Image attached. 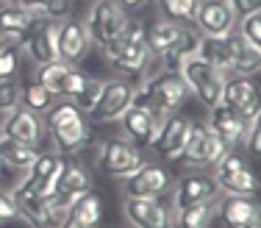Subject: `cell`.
I'll return each mask as SVG.
<instances>
[{
    "instance_id": "cell-21",
    "label": "cell",
    "mask_w": 261,
    "mask_h": 228,
    "mask_svg": "<svg viewBox=\"0 0 261 228\" xmlns=\"http://www.w3.org/2000/svg\"><path fill=\"white\" fill-rule=\"evenodd\" d=\"M208 112H211V117H208L206 125H208L211 131H214L228 147H236V145L245 142L247 128H250L253 120H245V117H242L239 112H233V109L222 106V103H217V106L208 109Z\"/></svg>"
},
{
    "instance_id": "cell-30",
    "label": "cell",
    "mask_w": 261,
    "mask_h": 228,
    "mask_svg": "<svg viewBox=\"0 0 261 228\" xmlns=\"http://www.w3.org/2000/svg\"><path fill=\"white\" fill-rule=\"evenodd\" d=\"M53 100H56V97H53L39 81H31V84H25V86H20V106L28 109V112L45 114L47 109L53 106Z\"/></svg>"
},
{
    "instance_id": "cell-33",
    "label": "cell",
    "mask_w": 261,
    "mask_h": 228,
    "mask_svg": "<svg viewBox=\"0 0 261 228\" xmlns=\"http://www.w3.org/2000/svg\"><path fill=\"white\" fill-rule=\"evenodd\" d=\"M236 28H239L236 34H239L245 42H250L253 47H261V9L239 17V20H236Z\"/></svg>"
},
{
    "instance_id": "cell-11",
    "label": "cell",
    "mask_w": 261,
    "mask_h": 228,
    "mask_svg": "<svg viewBox=\"0 0 261 228\" xmlns=\"http://www.w3.org/2000/svg\"><path fill=\"white\" fill-rule=\"evenodd\" d=\"M172 187V175L161 164L142 162L134 172H128L122 181V195L125 198H161Z\"/></svg>"
},
{
    "instance_id": "cell-5",
    "label": "cell",
    "mask_w": 261,
    "mask_h": 228,
    "mask_svg": "<svg viewBox=\"0 0 261 228\" xmlns=\"http://www.w3.org/2000/svg\"><path fill=\"white\" fill-rule=\"evenodd\" d=\"M103 53H106V59H109L120 72H125V75H139V72L153 61L150 50H147V42H145V26L136 22V20H128L122 36L111 47H106Z\"/></svg>"
},
{
    "instance_id": "cell-42",
    "label": "cell",
    "mask_w": 261,
    "mask_h": 228,
    "mask_svg": "<svg viewBox=\"0 0 261 228\" xmlns=\"http://www.w3.org/2000/svg\"><path fill=\"white\" fill-rule=\"evenodd\" d=\"M14 3L22 6V9H28V11H34V14H39V17H45L47 0H14Z\"/></svg>"
},
{
    "instance_id": "cell-31",
    "label": "cell",
    "mask_w": 261,
    "mask_h": 228,
    "mask_svg": "<svg viewBox=\"0 0 261 228\" xmlns=\"http://www.w3.org/2000/svg\"><path fill=\"white\" fill-rule=\"evenodd\" d=\"M72 64H64V61H50V64H42L36 67V81L45 86L47 92L56 97L64 92V78H67V70Z\"/></svg>"
},
{
    "instance_id": "cell-47",
    "label": "cell",
    "mask_w": 261,
    "mask_h": 228,
    "mask_svg": "<svg viewBox=\"0 0 261 228\" xmlns=\"http://www.w3.org/2000/svg\"><path fill=\"white\" fill-rule=\"evenodd\" d=\"M0 170H3V164H0Z\"/></svg>"
},
{
    "instance_id": "cell-13",
    "label": "cell",
    "mask_w": 261,
    "mask_h": 228,
    "mask_svg": "<svg viewBox=\"0 0 261 228\" xmlns=\"http://www.w3.org/2000/svg\"><path fill=\"white\" fill-rule=\"evenodd\" d=\"M189 125L192 120L181 112H172L167 114L164 120H161L159 125V134L156 139H153V150L159 153L161 159H167V162H178V159L184 156V145H186V137H189Z\"/></svg>"
},
{
    "instance_id": "cell-34",
    "label": "cell",
    "mask_w": 261,
    "mask_h": 228,
    "mask_svg": "<svg viewBox=\"0 0 261 228\" xmlns=\"http://www.w3.org/2000/svg\"><path fill=\"white\" fill-rule=\"evenodd\" d=\"M20 72V47H0V81H14Z\"/></svg>"
},
{
    "instance_id": "cell-3",
    "label": "cell",
    "mask_w": 261,
    "mask_h": 228,
    "mask_svg": "<svg viewBox=\"0 0 261 228\" xmlns=\"http://www.w3.org/2000/svg\"><path fill=\"white\" fill-rule=\"evenodd\" d=\"M186 95H189V89H186L184 78L178 75V70L164 67L156 75L145 78V86L136 89L134 103H145V106H150L159 117H167V114L178 112V109L184 106Z\"/></svg>"
},
{
    "instance_id": "cell-37",
    "label": "cell",
    "mask_w": 261,
    "mask_h": 228,
    "mask_svg": "<svg viewBox=\"0 0 261 228\" xmlns=\"http://www.w3.org/2000/svg\"><path fill=\"white\" fill-rule=\"evenodd\" d=\"M20 106V86L14 81H0V112H11Z\"/></svg>"
},
{
    "instance_id": "cell-46",
    "label": "cell",
    "mask_w": 261,
    "mask_h": 228,
    "mask_svg": "<svg viewBox=\"0 0 261 228\" xmlns=\"http://www.w3.org/2000/svg\"><path fill=\"white\" fill-rule=\"evenodd\" d=\"M9 3H14V0H0V6H9Z\"/></svg>"
},
{
    "instance_id": "cell-2",
    "label": "cell",
    "mask_w": 261,
    "mask_h": 228,
    "mask_svg": "<svg viewBox=\"0 0 261 228\" xmlns=\"http://www.w3.org/2000/svg\"><path fill=\"white\" fill-rule=\"evenodd\" d=\"M175 70H178V75L184 78L186 89H189L206 109H214L217 103H220L222 86H225V78H228L222 70H217L214 64H208V61L203 56H197L195 50L184 53V56L175 61Z\"/></svg>"
},
{
    "instance_id": "cell-9",
    "label": "cell",
    "mask_w": 261,
    "mask_h": 228,
    "mask_svg": "<svg viewBox=\"0 0 261 228\" xmlns=\"http://www.w3.org/2000/svg\"><path fill=\"white\" fill-rule=\"evenodd\" d=\"M134 95H136V86L128 78H109V81H103L100 97L89 109V117L95 122H120V117L134 103Z\"/></svg>"
},
{
    "instance_id": "cell-10",
    "label": "cell",
    "mask_w": 261,
    "mask_h": 228,
    "mask_svg": "<svg viewBox=\"0 0 261 228\" xmlns=\"http://www.w3.org/2000/svg\"><path fill=\"white\" fill-rule=\"evenodd\" d=\"M145 162L139 145L128 142V139L111 137L100 142V150H97V167H100L103 175H114V178H125L128 172H134L139 164Z\"/></svg>"
},
{
    "instance_id": "cell-18",
    "label": "cell",
    "mask_w": 261,
    "mask_h": 228,
    "mask_svg": "<svg viewBox=\"0 0 261 228\" xmlns=\"http://www.w3.org/2000/svg\"><path fill=\"white\" fill-rule=\"evenodd\" d=\"M122 214L134 228H172V214L159 198H125Z\"/></svg>"
},
{
    "instance_id": "cell-35",
    "label": "cell",
    "mask_w": 261,
    "mask_h": 228,
    "mask_svg": "<svg viewBox=\"0 0 261 228\" xmlns=\"http://www.w3.org/2000/svg\"><path fill=\"white\" fill-rule=\"evenodd\" d=\"M89 78H92V75H86L84 70L70 67V70H67V78H64V92H61V95L70 97V100H75L81 92H84V86L89 84Z\"/></svg>"
},
{
    "instance_id": "cell-44",
    "label": "cell",
    "mask_w": 261,
    "mask_h": 228,
    "mask_svg": "<svg viewBox=\"0 0 261 228\" xmlns=\"http://www.w3.org/2000/svg\"><path fill=\"white\" fill-rule=\"evenodd\" d=\"M56 228H89V225H84V223H78L75 217H70V214H64V217H61V223L56 225Z\"/></svg>"
},
{
    "instance_id": "cell-7",
    "label": "cell",
    "mask_w": 261,
    "mask_h": 228,
    "mask_svg": "<svg viewBox=\"0 0 261 228\" xmlns=\"http://www.w3.org/2000/svg\"><path fill=\"white\" fill-rule=\"evenodd\" d=\"M214 181L217 189L225 195H256L258 192V178L256 172L247 167V159L242 153H236L233 147L214 164Z\"/></svg>"
},
{
    "instance_id": "cell-45",
    "label": "cell",
    "mask_w": 261,
    "mask_h": 228,
    "mask_svg": "<svg viewBox=\"0 0 261 228\" xmlns=\"http://www.w3.org/2000/svg\"><path fill=\"white\" fill-rule=\"evenodd\" d=\"M242 228H261V217H253V220H247Z\"/></svg>"
},
{
    "instance_id": "cell-25",
    "label": "cell",
    "mask_w": 261,
    "mask_h": 228,
    "mask_svg": "<svg viewBox=\"0 0 261 228\" xmlns=\"http://www.w3.org/2000/svg\"><path fill=\"white\" fill-rule=\"evenodd\" d=\"M228 42H231V72L228 75H258L261 47H253L239 34H228Z\"/></svg>"
},
{
    "instance_id": "cell-26",
    "label": "cell",
    "mask_w": 261,
    "mask_h": 228,
    "mask_svg": "<svg viewBox=\"0 0 261 228\" xmlns=\"http://www.w3.org/2000/svg\"><path fill=\"white\" fill-rule=\"evenodd\" d=\"M36 159H39L36 147L22 145V142H17V139H9V137L0 134V164H6V167H11V170H20V172H28L34 167Z\"/></svg>"
},
{
    "instance_id": "cell-12",
    "label": "cell",
    "mask_w": 261,
    "mask_h": 228,
    "mask_svg": "<svg viewBox=\"0 0 261 228\" xmlns=\"http://www.w3.org/2000/svg\"><path fill=\"white\" fill-rule=\"evenodd\" d=\"M11 198H14V203H17V212H20V217L28 220L31 225H36V228H56V225L61 223V217H59V214H53V209H50V203H47V198H42V195L36 192V187L31 184L28 175L14 187Z\"/></svg>"
},
{
    "instance_id": "cell-14",
    "label": "cell",
    "mask_w": 261,
    "mask_h": 228,
    "mask_svg": "<svg viewBox=\"0 0 261 228\" xmlns=\"http://www.w3.org/2000/svg\"><path fill=\"white\" fill-rule=\"evenodd\" d=\"M89 47H92V36H89V31H86L84 22L72 20V17L59 20V34H56V53H59V61L75 67L86 59Z\"/></svg>"
},
{
    "instance_id": "cell-8",
    "label": "cell",
    "mask_w": 261,
    "mask_h": 228,
    "mask_svg": "<svg viewBox=\"0 0 261 228\" xmlns=\"http://www.w3.org/2000/svg\"><path fill=\"white\" fill-rule=\"evenodd\" d=\"M228 150L231 147L222 142L206 122H192L181 159H186V164H192V167H214Z\"/></svg>"
},
{
    "instance_id": "cell-20",
    "label": "cell",
    "mask_w": 261,
    "mask_h": 228,
    "mask_svg": "<svg viewBox=\"0 0 261 228\" xmlns=\"http://www.w3.org/2000/svg\"><path fill=\"white\" fill-rule=\"evenodd\" d=\"M220 189H217L214 175H200V172H192V175H184L181 181L172 189V209H186V206H197V203H211L217 200Z\"/></svg>"
},
{
    "instance_id": "cell-28",
    "label": "cell",
    "mask_w": 261,
    "mask_h": 228,
    "mask_svg": "<svg viewBox=\"0 0 261 228\" xmlns=\"http://www.w3.org/2000/svg\"><path fill=\"white\" fill-rule=\"evenodd\" d=\"M36 20H42V17L34 14V11H28V9H22V6H17V3L0 6V34H9V31H22V34H28Z\"/></svg>"
},
{
    "instance_id": "cell-38",
    "label": "cell",
    "mask_w": 261,
    "mask_h": 228,
    "mask_svg": "<svg viewBox=\"0 0 261 228\" xmlns=\"http://www.w3.org/2000/svg\"><path fill=\"white\" fill-rule=\"evenodd\" d=\"M72 9V0H47L45 6V17L47 20H67Z\"/></svg>"
},
{
    "instance_id": "cell-17",
    "label": "cell",
    "mask_w": 261,
    "mask_h": 228,
    "mask_svg": "<svg viewBox=\"0 0 261 228\" xmlns=\"http://www.w3.org/2000/svg\"><path fill=\"white\" fill-rule=\"evenodd\" d=\"M161 120H164V117H159L150 106H145V103H130V109L120 117V125H122V131H125L128 142L150 147L153 139H156V134H159Z\"/></svg>"
},
{
    "instance_id": "cell-1",
    "label": "cell",
    "mask_w": 261,
    "mask_h": 228,
    "mask_svg": "<svg viewBox=\"0 0 261 228\" xmlns=\"http://www.w3.org/2000/svg\"><path fill=\"white\" fill-rule=\"evenodd\" d=\"M45 128L50 131L53 147L59 156H75L92 142V131L84 112L75 100H53V106L45 112Z\"/></svg>"
},
{
    "instance_id": "cell-27",
    "label": "cell",
    "mask_w": 261,
    "mask_h": 228,
    "mask_svg": "<svg viewBox=\"0 0 261 228\" xmlns=\"http://www.w3.org/2000/svg\"><path fill=\"white\" fill-rule=\"evenodd\" d=\"M217 217V200L197 203V206L178 209L172 217V228H211Z\"/></svg>"
},
{
    "instance_id": "cell-40",
    "label": "cell",
    "mask_w": 261,
    "mask_h": 228,
    "mask_svg": "<svg viewBox=\"0 0 261 228\" xmlns=\"http://www.w3.org/2000/svg\"><path fill=\"white\" fill-rule=\"evenodd\" d=\"M242 145H247L250 156H258V153H261V122H258V120L250 122V128H247V137H245V142H242Z\"/></svg>"
},
{
    "instance_id": "cell-4",
    "label": "cell",
    "mask_w": 261,
    "mask_h": 228,
    "mask_svg": "<svg viewBox=\"0 0 261 228\" xmlns=\"http://www.w3.org/2000/svg\"><path fill=\"white\" fill-rule=\"evenodd\" d=\"M145 42L147 50H150L153 59H161L175 70V61L184 56V53L197 50V36L189 26H181V22L172 20H159L153 26L145 28Z\"/></svg>"
},
{
    "instance_id": "cell-16",
    "label": "cell",
    "mask_w": 261,
    "mask_h": 228,
    "mask_svg": "<svg viewBox=\"0 0 261 228\" xmlns=\"http://www.w3.org/2000/svg\"><path fill=\"white\" fill-rule=\"evenodd\" d=\"M45 117L36 114V112H28V109L17 106L11 109V112H6V120L3 125H0V134L9 139H17V142L22 145H42V139H45Z\"/></svg>"
},
{
    "instance_id": "cell-22",
    "label": "cell",
    "mask_w": 261,
    "mask_h": 228,
    "mask_svg": "<svg viewBox=\"0 0 261 228\" xmlns=\"http://www.w3.org/2000/svg\"><path fill=\"white\" fill-rule=\"evenodd\" d=\"M84 192H92V172L81 162H75L72 156H64L59 178H56V192L53 195H61V198L75 203V198Z\"/></svg>"
},
{
    "instance_id": "cell-39",
    "label": "cell",
    "mask_w": 261,
    "mask_h": 228,
    "mask_svg": "<svg viewBox=\"0 0 261 228\" xmlns=\"http://www.w3.org/2000/svg\"><path fill=\"white\" fill-rule=\"evenodd\" d=\"M20 217V212H17V203L11 198V192H3L0 189V225L3 223H11V220Z\"/></svg>"
},
{
    "instance_id": "cell-29",
    "label": "cell",
    "mask_w": 261,
    "mask_h": 228,
    "mask_svg": "<svg viewBox=\"0 0 261 228\" xmlns=\"http://www.w3.org/2000/svg\"><path fill=\"white\" fill-rule=\"evenodd\" d=\"M70 217H75L78 223H84V225H89V228H97V223H100V217H103V206H100V198H97L95 192H84V195H78L75 203L70 206Z\"/></svg>"
},
{
    "instance_id": "cell-6",
    "label": "cell",
    "mask_w": 261,
    "mask_h": 228,
    "mask_svg": "<svg viewBox=\"0 0 261 228\" xmlns=\"http://www.w3.org/2000/svg\"><path fill=\"white\" fill-rule=\"evenodd\" d=\"M84 26L92 36V45H100L106 50L122 36V31L128 26V11L117 0H95Z\"/></svg>"
},
{
    "instance_id": "cell-23",
    "label": "cell",
    "mask_w": 261,
    "mask_h": 228,
    "mask_svg": "<svg viewBox=\"0 0 261 228\" xmlns=\"http://www.w3.org/2000/svg\"><path fill=\"white\" fill-rule=\"evenodd\" d=\"M217 214L222 217V223L228 228H242L247 220L261 217V209L250 195H225L217 203Z\"/></svg>"
},
{
    "instance_id": "cell-43",
    "label": "cell",
    "mask_w": 261,
    "mask_h": 228,
    "mask_svg": "<svg viewBox=\"0 0 261 228\" xmlns=\"http://www.w3.org/2000/svg\"><path fill=\"white\" fill-rule=\"evenodd\" d=\"M117 3H120L125 11H139V9H145L150 0H117Z\"/></svg>"
},
{
    "instance_id": "cell-36",
    "label": "cell",
    "mask_w": 261,
    "mask_h": 228,
    "mask_svg": "<svg viewBox=\"0 0 261 228\" xmlns=\"http://www.w3.org/2000/svg\"><path fill=\"white\" fill-rule=\"evenodd\" d=\"M100 89H103V81H100V78H89V84L84 86V92L75 97V103H78L81 112H89V109L95 106L97 97H100Z\"/></svg>"
},
{
    "instance_id": "cell-41",
    "label": "cell",
    "mask_w": 261,
    "mask_h": 228,
    "mask_svg": "<svg viewBox=\"0 0 261 228\" xmlns=\"http://www.w3.org/2000/svg\"><path fill=\"white\" fill-rule=\"evenodd\" d=\"M228 6H231V11L236 14V20L245 14H250V11H258L261 9V0H225Z\"/></svg>"
},
{
    "instance_id": "cell-15",
    "label": "cell",
    "mask_w": 261,
    "mask_h": 228,
    "mask_svg": "<svg viewBox=\"0 0 261 228\" xmlns=\"http://www.w3.org/2000/svg\"><path fill=\"white\" fill-rule=\"evenodd\" d=\"M192 22L200 36H228L236 28V14L225 0H197Z\"/></svg>"
},
{
    "instance_id": "cell-24",
    "label": "cell",
    "mask_w": 261,
    "mask_h": 228,
    "mask_svg": "<svg viewBox=\"0 0 261 228\" xmlns=\"http://www.w3.org/2000/svg\"><path fill=\"white\" fill-rule=\"evenodd\" d=\"M258 100V84L253 81V75H228L225 78V86H222V95H220V103L233 112H239L242 106Z\"/></svg>"
},
{
    "instance_id": "cell-19",
    "label": "cell",
    "mask_w": 261,
    "mask_h": 228,
    "mask_svg": "<svg viewBox=\"0 0 261 228\" xmlns=\"http://www.w3.org/2000/svg\"><path fill=\"white\" fill-rule=\"evenodd\" d=\"M56 34H59V20H47V17L36 20L34 28L28 31L22 50L28 53V59L34 61L36 67L59 61V53H56Z\"/></svg>"
},
{
    "instance_id": "cell-32",
    "label": "cell",
    "mask_w": 261,
    "mask_h": 228,
    "mask_svg": "<svg viewBox=\"0 0 261 228\" xmlns=\"http://www.w3.org/2000/svg\"><path fill=\"white\" fill-rule=\"evenodd\" d=\"M159 9L167 20L186 26V22H192V17H195L197 0H159Z\"/></svg>"
}]
</instances>
